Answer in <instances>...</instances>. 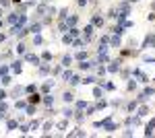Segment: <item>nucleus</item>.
<instances>
[{"instance_id": "17", "label": "nucleus", "mask_w": 155, "mask_h": 138, "mask_svg": "<svg viewBox=\"0 0 155 138\" xmlns=\"http://www.w3.org/2000/svg\"><path fill=\"white\" fill-rule=\"evenodd\" d=\"M8 128H10V130L17 128V122H15V120H10V122H8Z\"/></svg>"}, {"instance_id": "1", "label": "nucleus", "mask_w": 155, "mask_h": 138, "mask_svg": "<svg viewBox=\"0 0 155 138\" xmlns=\"http://www.w3.org/2000/svg\"><path fill=\"white\" fill-rule=\"evenodd\" d=\"M153 45H155V35H147L145 43H143V48H153Z\"/></svg>"}, {"instance_id": "19", "label": "nucleus", "mask_w": 155, "mask_h": 138, "mask_svg": "<svg viewBox=\"0 0 155 138\" xmlns=\"http://www.w3.org/2000/svg\"><path fill=\"white\" fill-rule=\"evenodd\" d=\"M50 72V66H42V74H48Z\"/></svg>"}, {"instance_id": "9", "label": "nucleus", "mask_w": 155, "mask_h": 138, "mask_svg": "<svg viewBox=\"0 0 155 138\" xmlns=\"http://www.w3.org/2000/svg\"><path fill=\"white\" fill-rule=\"evenodd\" d=\"M79 66H81V68H83V70H87V68L91 66V62H83V60H81V64H79Z\"/></svg>"}, {"instance_id": "7", "label": "nucleus", "mask_w": 155, "mask_h": 138, "mask_svg": "<svg viewBox=\"0 0 155 138\" xmlns=\"http://www.w3.org/2000/svg\"><path fill=\"white\" fill-rule=\"evenodd\" d=\"M72 62V58H68V56H64V58H62V66H68Z\"/></svg>"}, {"instance_id": "5", "label": "nucleus", "mask_w": 155, "mask_h": 138, "mask_svg": "<svg viewBox=\"0 0 155 138\" xmlns=\"http://www.w3.org/2000/svg\"><path fill=\"white\" fill-rule=\"evenodd\" d=\"M74 23H77V17H68V21H66V27H72Z\"/></svg>"}, {"instance_id": "16", "label": "nucleus", "mask_w": 155, "mask_h": 138, "mask_svg": "<svg viewBox=\"0 0 155 138\" xmlns=\"http://www.w3.org/2000/svg\"><path fill=\"white\" fill-rule=\"evenodd\" d=\"M77 60H85V52H79V54H77Z\"/></svg>"}, {"instance_id": "6", "label": "nucleus", "mask_w": 155, "mask_h": 138, "mask_svg": "<svg viewBox=\"0 0 155 138\" xmlns=\"http://www.w3.org/2000/svg\"><path fill=\"white\" fill-rule=\"evenodd\" d=\"M13 70H15L17 74H19V72H21V62H19V60H17V62H15V64H13Z\"/></svg>"}, {"instance_id": "15", "label": "nucleus", "mask_w": 155, "mask_h": 138, "mask_svg": "<svg viewBox=\"0 0 155 138\" xmlns=\"http://www.w3.org/2000/svg\"><path fill=\"white\" fill-rule=\"evenodd\" d=\"M44 60H52V54H50V52H44Z\"/></svg>"}, {"instance_id": "4", "label": "nucleus", "mask_w": 155, "mask_h": 138, "mask_svg": "<svg viewBox=\"0 0 155 138\" xmlns=\"http://www.w3.org/2000/svg\"><path fill=\"white\" fill-rule=\"evenodd\" d=\"M118 68H120V60H116V62H112V66L108 68V70H110V72H116Z\"/></svg>"}, {"instance_id": "8", "label": "nucleus", "mask_w": 155, "mask_h": 138, "mask_svg": "<svg viewBox=\"0 0 155 138\" xmlns=\"http://www.w3.org/2000/svg\"><path fill=\"white\" fill-rule=\"evenodd\" d=\"M62 99H64L66 103H70V101H72V95H70V93H64V95H62Z\"/></svg>"}, {"instance_id": "21", "label": "nucleus", "mask_w": 155, "mask_h": 138, "mask_svg": "<svg viewBox=\"0 0 155 138\" xmlns=\"http://www.w3.org/2000/svg\"><path fill=\"white\" fill-rule=\"evenodd\" d=\"M79 4H81V6H85V4H87V0H79Z\"/></svg>"}, {"instance_id": "10", "label": "nucleus", "mask_w": 155, "mask_h": 138, "mask_svg": "<svg viewBox=\"0 0 155 138\" xmlns=\"http://www.w3.org/2000/svg\"><path fill=\"white\" fill-rule=\"evenodd\" d=\"M83 83H85V85H91V83H95V78H91V76H87V78H83Z\"/></svg>"}, {"instance_id": "18", "label": "nucleus", "mask_w": 155, "mask_h": 138, "mask_svg": "<svg viewBox=\"0 0 155 138\" xmlns=\"http://www.w3.org/2000/svg\"><path fill=\"white\" fill-rule=\"evenodd\" d=\"M85 105H87V103H85V101H79V103H77V109H83Z\"/></svg>"}, {"instance_id": "3", "label": "nucleus", "mask_w": 155, "mask_h": 138, "mask_svg": "<svg viewBox=\"0 0 155 138\" xmlns=\"http://www.w3.org/2000/svg\"><path fill=\"white\" fill-rule=\"evenodd\" d=\"M27 62H33V64H39V58L33 54H27Z\"/></svg>"}, {"instance_id": "12", "label": "nucleus", "mask_w": 155, "mask_h": 138, "mask_svg": "<svg viewBox=\"0 0 155 138\" xmlns=\"http://www.w3.org/2000/svg\"><path fill=\"white\" fill-rule=\"evenodd\" d=\"M29 31H33V33H39V25H31V29Z\"/></svg>"}, {"instance_id": "20", "label": "nucleus", "mask_w": 155, "mask_h": 138, "mask_svg": "<svg viewBox=\"0 0 155 138\" xmlns=\"http://www.w3.org/2000/svg\"><path fill=\"white\" fill-rule=\"evenodd\" d=\"M6 111V105H4V103H0V113H4Z\"/></svg>"}, {"instance_id": "14", "label": "nucleus", "mask_w": 155, "mask_h": 138, "mask_svg": "<svg viewBox=\"0 0 155 138\" xmlns=\"http://www.w3.org/2000/svg\"><path fill=\"white\" fill-rule=\"evenodd\" d=\"M93 25H101V19H99V17H93Z\"/></svg>"}, {"instance_id": "2", "label": "nucleus", "mask_w": 155, "mask_h": 138, "mask_svg": "<svg viewBox=\"0 0 155 138\" xmlns=\"http://www.w3.org/2000/svg\"><path fill=\"white\" fill-rule=\"evenodd\" d=\"M91 37H93V27H85V39H91Z\"/></svg>"}, {"instance_id": "11", "label": "nucleus", "mask_w": 155, "mask_h": 138, "mask_svg": "<svg viewBox=\"0 0 155 138\" xmlns=\"http://www.w3.org/2000/svg\"><path fill=\"white\" fill-rule=\"evenodd\" d=\"M70 78H72V72L66 70V72H64V80H70Z\"/></svg>"}, {"instance_id": "13", "label": "nucleus", "mask_w": 155, "mask_h": 138, "mask_svg": "<svg viewBox=\"0 0 155 138\" xmlns=\"http://www.w3.org/2000/svg\"><path fill=\"white\" fill-rule=\"evenodd\" d=\"M72 113H74V111H72V109H64V116H66V118H70V116H72Z\"/></svg>"}]
</instances>
